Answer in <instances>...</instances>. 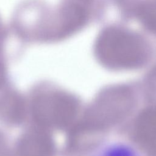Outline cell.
Returning <instances> with one entry per match:
<instances>
[{"mask_svg":"<svg viewBox=\"0 0 156 156\" xmlns=\"http://www.w3.org/2000/svg\"><path fill=\"white\" fill-rule=\"evenodd\" d=\"M94 156H144V155L130 143L121 140H114L101 147Z\"/></svg>","mask_w":156,"mask_h":156,"instance_id":"2","label":"cell"},{"mask_svg":"<svg viewBox=\"0 0 156 156\" xmlns=\"http://www.w3.org/2000/svg\"><path fill=\"white\" fill-rule=\"evenodd\" d=\"M135 15L148 30L156 33V0L147 1L137 5Z\"/></svg>","mask_w":156,"mask_h":156,"instance_id":"3","label":"cell"},{"mask_svg":"<svg viewBox=\"0 0 156 156\" xmlns=\"http://www.w3.org/2000/svg\"><path fill=\"white\" fill-rule=\"evenodd\" d=\"M98 49L109 60L130 63L141 58L147 50L146 40L135 32L118 26L104 29L98 40Z\"/></svg>","mask_w":156,"mask_h":156,"instance_id":"1","label":"cell"}]
</instances>
